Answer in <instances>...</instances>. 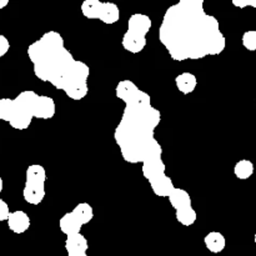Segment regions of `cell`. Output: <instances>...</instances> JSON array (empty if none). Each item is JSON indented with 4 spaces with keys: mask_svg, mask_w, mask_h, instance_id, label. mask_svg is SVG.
Masks as SVG:
<instances>
[{
    "mask_svg": "<svg viewBox=\"0 0 256 256\" xmlns=\"http://www.w3.org/2000/svg\"><path fill=\"white\" fill-rule=\"evenodd\" d=\"M55 112H56V105H55L54 99L46 95H39L36 105H35L34 116L36 119L49 120L54 118Z\"/></svg>",
    "mask_w": 256,
    "mask_h": 256,
    "instance_id": "cell-7",
    "label": "cell"
},
{
    "mask_svg": "<svg viewBox=\"0 0 256 256\" xmlns=\"http://www.w3.org/2000/svg\"><path fill=\"white\" fill-rule=\"evenodd\" d=\"M2 188H4V182H2V176H0V194H2Z\"/></svg>",
    "mask_w": 256,
    "mask_h": 256,
    "instance_id": "cell-26",
    "label": "cell"
},
{
    "mask_svg": "<svg viewBox=\"0 0 256 256\" xmlns=\"http://www.w3.org/2000/svg\"><path fill=\"white\" fill-rule=\"evenodd\" d=\"M14 112V99H9V98H2V99H0V120L10 122Z\"/></svg>",
    "mask_w": 256,
    "mask_h": 256,
    "instance_id": "cell-19",
    "label": "cell"
},
{
    "mask_svg": "<svg viewBox=\"0 0 256 256\" xmlns=\"http://www.w3.org/2000/svg\"><path fill=\"white\" fill-rule=\"evenodd\" d=\"M120 19V9L114 2H104L102 4V14H100L99 20L104 24L112 25L119 22Z\"/></svg>",
    "mask_w": 256,
    "mask_h": 256,
    "instance_id": "cell-14",
    "label": "cell"
},
{
    "mask_svg": "<svg viewBox=\"0 0 256 256\" xmlns=\"http://www.w3.org/2000/svg\"><path fill=\"white\" fill-rule=\"evenodd\" d=\"M82 226H84V222L80 220V218L72 210L70 212H66V214L62 215L59 220L60 230L66 236L79 234Z\"/></svg>",
    "mask_w": 256,
    "mask_h": 256,
    "instance_id": "cell-8",
    "label": "cell"
},
{
    "mask_svg": "<svg viewBox=\"0 0 256 256\" xmlns=\"http://www.w3.org/2000/svg\"><path fill=\"white\" fill-rule=\"evenodd\" d=\"M150 188H152V192L159 198H169L175 189L172 178L168 175H164L160 179L150 182Z\"/></svg>",
    "mask_w": 256,
    "mask_h": 256,
    "instance_id": "cell-13",
    "label": "cell"
},
{
    "mask_svg": "<svg viewBox=\"0 0 256 256\" xmlns=\"http://www.w3.org/2000/svg\"><path fill=\"white\" fill-rule=\"evenodd\" d=\"M175 218H176L178 222L182 224V226H192L196 222L198 214L195 212V209L192 206L186 208L184 210H179V212H175Z\"/></svg>",
    "mask_w": 256,
    "mask_h": 256,
    "instance_id": "cell-18",
    "label": "cell"
},
{
    "mask_svg": "<svg viewBox=\"0 0 256 256\" xmlns=\"http://www.w3.org/2000/svg\"><path fill=\"white\" fill-rule=\"evenodd\" d=\"M254 242H255V244H256V234L254 235Z\"/></svg>",
    "mask_w": 256,
    "mask_h": 256,
    "instance_id": "cell-28",
    "label": "cell"
},
{
    "mask_svg": "<svg viewBox=\"0 0 256 256\" xmlns=\"http://www.w3.org/2000/svg\"><path fill=\"white\" fill-rule=\"evenodd\" d=\"M6 222L9 230L14 234H24L26 230H29L30 224H32L29 215L22 210H15L10 212Z\"/></svg>",
    "mask_w": 256,
    "mask_h": 256,
    "instance_id": "cell-6",
    "label": "cell"
},
{
    "mask_svg": "<svg viewBox=\"0 0 256 256\" xmlns=\"http://www.w3.org/2000/svg\"><path fill=\"white\" fill-rule=\"evenodd\" d=\"M45 182L46 172L40 164L29 165L25 172V186L22 198L30 205L42 204L45 198Z\"/></svg>",
    "mask_w": 256,
    "mask_h": 256,
    "instance_id": "cell-5",
    "label": "cell"
},
{
    "mask_svg": "<svg viewBox=\"0 0 256 256\" xmlns=\"http://www.w3.org/2000/svg\"><path fill=\"white\" fill-rule=\"evenodd\" d=\"M68 256H88V254L85 252V254H72V255H68Z\"/></svg>",
    "mask_w": 256,
    "mask_h": 256,
    "instance_id": "cell-27",
    "label": "cell"
},
{
    "mask_svg": "<svg viewBox=\"0 0 256 256\" xmlns=\"http://www.w3.org/2000/svg\"><path fill=\"white\" fill-rule=\"evenodd\" d=\"M254 172V164L248 159L239 160L234 166V174L239 180H248L252 176Z\"/></svg>",
    "mask_w": 256,
    "mask_h": 256,
    "instance_id": "cell-17",
    "label": "cell"
},
{
    "mask_svg": "<svg viewBox=\"0 0 256 256\" xmlns=\"http://www.w3.org/2000/svg\"><path fill=\"white\" fill-rule=\"evenodd\" d=\"M10 50V42L8 40L6 36L0 34V58L8 54V52Z\"/></svg>",
    "mask_w": 256,
    "mask_h": 256,
    "instance_id": "cell-23",
    "label": "cell"
},
{
    "mask_svg": "<svg viewBox=\"0 0 256 256\" xmlns=\"http://www.w3.org/2000/svg\"><path fill=\"white\" fill-rule=\"evenodd\" d=\"M242 46L249 52H256V30H248L242 34Z\"/></svg>",
    "mask_w": 256,
    "mask_h": 256,
    "instance_id": "cell-21",
    "label": "cell"
},
{
    "mask_svg": "<svg viewBox=\"0 0 256 256\" xmlns=\"http://www.w3.org/2000/svg\"><path fill=\"white\" fill-rule=\"evenodd\" d=\"M102 4H104V2H99V0H85V2H82L80 9H82V15L86 19L99 20L100 14H102Z\"/></svg>",
    "mask_w": 256,
    "mask_h": 256,
    "instance_id": "cell-15",
    "label": "cell"
},
{
    "mask_svg": "<svg viewBox=\"0 0 256 256\" xmlns=\"http://www.w3.org/2000/svg\"><path fill=\"white\" fill-rule=\"evenodd\" d=\"M175 84H176L178 90H179L182 94L189 95L192 94V92H194V90L196 89L198 79L192 72H185L175 78Z\"/></svg>",
    "mask_w": 256,
    "mask_h": 256,
    "instance_id": "cell-10",
    "label": "cell"
},
{
    "mask_svg": "<svg viewBox=\"0 0 256 256\" xmlns=\"http://www.w3.org/2000/svg\"><path fill=\"white\" fill-rule=\"evenodd\" d=\"M115 95L125 104L114 132L122 159L129 164H142L148 158L162 154V145L155 139L162 112L152 106V96L132 80H122L115 88Z\"/></svg>",
    "mask_w": 256,
    "mask_h": 256,
    "instance_id": "cell-2",
    "label": "cell"
},
{
    "mask_svg": "<svg viewBox=\"0 0 256 256\" xmlns=\"http://www.w3.org/2000/svg\"><path fill=\"white\" fill-rule=\"evenodd\" d=\"M10 209L9 205L4 202L2 199H0V222H8V218L10 215Z\"/></svg>",
    "mask_w": 256,
    "mask_h": 256,
    "instance_id": "cell-22",
    "label": "cell"
},
{
    "mask_svg": "<svg viewBox=\"0 0 256 256\" xmlns=\"http://www.w3.org/2000/svg\"><path fill=\"white\" fill-rule=\"evenodd\" d=\"M169 202L170 205L175 209V212H179V210H184L186 208L192 206V196L189 195V192L184 189H180V188H175L174 192L169 196Z\"/></svg>",
    "mask_w": 256,
    "mask_h": 256,
    "instance_id": "cell-12",
    "label": "cell"
},
{
    "mask_svg": "<svg viewBox=\"0 0 256 256\" xmlns=\"http://www.w3.org/2000/svg\"><path fill=\"white\" fill-rule=\"evenodd\" d=\"M204 244L210 252L220 254L222 252H224L225 246H226V239L222 232H210L209 234L205 235Z\"/></svg>",
    "mask_w": 256,
    "mask_h": 256,
    "instance_id": "cell-11",
    "label": "cell"
},
{
    "mask_svg": "<svg viewBox=\"0 0 256 256\" xmlns=\"http://www.w3.org/2000/svg\"><path fill=\"white\" fill-rule=\"evenodd\" d=\"M28 56L39 80L62 90L69 99L82 100L89 92V65L76 60L65 48L64 38L55 30L42 34L28 46Z\"/></svg>",
    "mask_w": 256,
    "mask_h": 256,
    "instance_id": "cell-3",
    "label": "cell"
},
{
    "mask_svg": "<svg viewBox=\"0 0 256 256\" xmlns=\"http://www.w3.org/2000/svg\"><path fill=\"white\" fill-rule=\"evenodd\" d=\"M152 20L145 14H132L128 20V29L122 35V45L126 52L139 54L146 46V34L152 30Z\"/></svg>",
    "mask_w": 256,
    "mask_h": 256,
    "instance_id": "cell-4",
    "label": "cell"
},
{
    "mask_svg": "<svg viewBox=\"0 0 256 256\" xmlns=\"http://www.w3.org/2000/svg\"><path fill=\"white\" fill-rule=\"evenodd\" d=\"M8 5H9V0H0V10L4 9Z\"/></svg>",
    "mask_w": 256,
    "mask_h": 256,
    "instance_id": "cell-25",
    "label": "cell"
},
{
    "mask_svg": "<svg viewBox=\"0 0 256 256\" xmlns=\"http://www.w3.org/2000/svg\"><path fill=\"white\" fill-rule=\"evenodd\" d=\"M72 212L80 218V220L84 222V225L89 224L92 220V218H94V209H92V205L88 204V202H80V204H78L76 206L72 209Z\"/></svg>",
    "mask_w": 256,
    "mask_h": 256,
    "instance_id": "cell-20",
    "label": "cell"
},
{
    "mask_svg": "<svg viewBox=\"0 0 256 256\" xmlns=\"http://www.w3.org/2000/svg\"><path fill=\"white\" fill-rule=\"evenodd\" d=\"M32 114H28V112H19V110H15L14 115H12V120H10V126L15 130H26L28 128L32 125Z\"/></svg>",
    "mask_w": 256,
    "mask_h": 256,
    "instance_id": "cell-16",
    "label": "cell"
},
{
    "mask_svg": "<svg viewBox=\"0 0 256 256\" xmlns=\"http://www.w3.org/2000/svg\"><path fill=\"white\" fill-rule=\"evenodd\" d=\"M232 5L240 9H244L246 6H252L256 9V0H232Z\"/></svg>",
    "mask_w": 256,
    "mask_h": 256,
    "instance_id": "cell-24",
    "label": "cell"
},
{
    "mask_svg": "<svg viewBox=\"0 0 256 256\" xmlns=\"http://www.w3.org/2000/svg\"><path fill=\"white\" fill-rule=\"evenodd\" d=\"M159 40L170 58L179 62L220 55L226 48L219 20L205 12L202 0H182L168 8Z\"/></svg>",
    "mask_w": 256,
    "mask_h": 256,
    "instance_id": "cell-1",
    "label": "cell"
},
{
    "mask_svg": "<svg viewBox=\"0 0 256 256\" xmlns=\"http://www.w3.org/2000/svg\"><path fill=\"white\" fill-rule=\"evenodd\" d=\"M88 249H89V242H88L86 238L82 232L66 236L65 250H66L68 255L85 254V252H88Z\"/></svg>",
    "mask_w": 256,
    "mask_h": 256,
    "instance_id": "cell-9",
    "label": "cell"
}]
</instances>
